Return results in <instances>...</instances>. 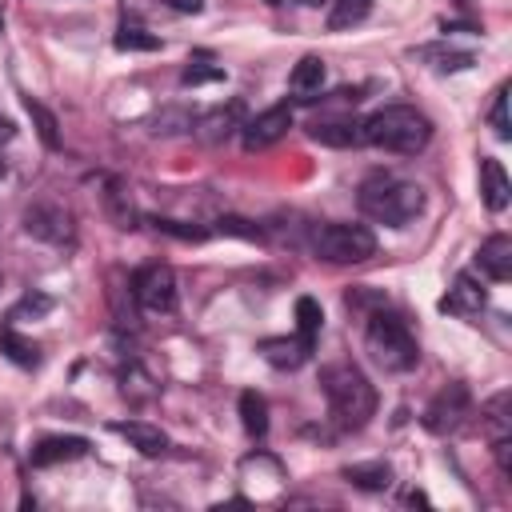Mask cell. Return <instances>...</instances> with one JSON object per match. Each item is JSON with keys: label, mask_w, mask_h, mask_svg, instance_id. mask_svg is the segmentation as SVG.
Masks as SVG:
<instances>
[{"label": "cell", "mask_w": 512, "mask_h": 512, "mask_svg": "<svg viewBox=\"0 0 512 512\" xmlns=\"http://www.w3.org/2000/svg\"><path fill=\"white\" fill-rule=\"evenodd\" d=\"M360 140L372 148H384V152L416 156L432 140V120L412 104H384L360 120Z\"/></svg>", "instance_id": "1"}, {"label": "cell", "mask_w": 512, "mask_h": 512, "mask_svg": "<svg viewBox=\"0 0 512 512\" xmlns=\"http://www.w3.org/2000/svg\"><path fill=\"white\" fill-rule=\"evenodd\" d=\"M320 392L328 400V416L348 432L364 428L376 412V388L356 364H328L320 372Z\"/></svg>", "instance_id": "2"}, {"label": "cell", "mask_w": 512, "mask_h": 512, "mask_svg": "<svg viewBox=\"0 0 512 512\" xmlns=\"http://www.w3.org/2000/svg\"><path fill=\"white\" fill-rule=\"evenodd\" d=\"M356 204L372 224L404 228L408 220H416L424 212V188L412 180H400V176H368L360 184Z\"/></svg>", "instance_id": "3"}, {"label": "cell", "mask_w": 512, "mask_h": 512, "mask_svg": "<svg viewBox=\"0 0 512 512\" xmlns=\"http://www.w3.org/2000/svg\"><path fill=\"white\" fill-rule=\"evenodd\" d=\"M364 348H368V356H372L384 372H408V368H416V360H420V344H416L408 320H404L400 312H388V304H380V308L368 312Z\"/></svg>", "instance_id": "4"}, {"label": "cell", "mask_w": 512, "mask_h": 512, "mask_svg": "<svg viewBox=\"0 0 512 512\" xmlns=\"http://www.w3.org/2000/svg\"><path fill=\"white\" fill-rule=\"evenodd\" d=\"M312 252L328 264H364L376 256V236L364 224L332 220V224H320L312 232Z\"/></svg>", "instance_id": "5"}, {"label": "cell", "mask_w": 512, "mask_h": 512, "mask_svg": "<svg viewBox=\"0 0 512 512\" xmlns=\"http://www.w3.org/2000/svg\"><path fill=\"white\" fill-rule=\"evenodd\" d=\"M132 296L144 312L152 316H168L176 308V272L168 264H144L132 276Z\"/></svg>", "instance_id": "6"}, {"label": "cell", "mask_w": 512, "mask_h": 512, "mask_svg": "<svg viewBox=\"0 0 512 512\" xmlns=\"http://www.w3.org/2000/svg\"><path fill=\"white\" fill-rule=\"evenodd\" d=\"M468 408H472L468 388H464V384H444V388L428 400V408H424L420 424H424L432 436H448V432H456V428L464 424Z\"/></svg>", "instance_id": "7"}, {"label": "cell", "mask_w": 512, "mask_h": 512, "mask_svg": "<svg viewBox=\"0 0 512 512\" xmlns=\"http://www.w3.org/2000/svg\"><path fill=\"white\" fill-rule=\"evenodd\" d=\"M288 128H292V108L288 104H272L260 116L240 124V140H244L248 152H260V148H272Z\"/></svg>", "instance_id": "8"}, {"label": "cell", "mask_w": 512, "mask_h": 512, "mask_svg": "<svg viewBox=\"0 0 512 512\" xmlns=\"http://www.w3.org/2000/svg\"><path fill=\"white\" fill-rule=\"evenodd\" d=\"M484 304H488V292L472 280V276H456L452 280V288L440 296V312H448V316H460V320H476L480 312H484Z\"/></svg>", "instance_id": "9"}, {"label": "cell", "mask_w": 512, "mask_h": 512, "mask_svg": "<svg viewBox=\"0 0 512 512\" xmlns=\"http://www.w3.org/2000/svg\"><path fill=\"white\" fill-rule=\"evenodd\" d=\"M24 228H28L32 236L48 240V244H64V240L72 236V220H68V212L56 208V204H32V208L24 212Z\"/></svg>", "instance_id": "10"}, {"label": "cell", "mask_w": 512, "mask_h": 512, "mask_svg": "<svg viewBox=\"0 0 512 512\" xmlns=\"http://www.w3.org/2000/svg\"><path fill=\"white\" fill-rule=\"evenodd\" d=\"M480 196L488 204V212H504L508 200H512V184H508V172L496 156H480Z\"/></svg>", "instance_id": "11"}, {"label": "cell", "mask_w": 512, "mask_h": 512, "mask_svg": "<svg viewBox=\"0 0 512 512\" xmlns=\"http://www.w3.org/2000/svg\"><path fill=\"white\" fill-rule=\"evenodd\" d=\"M476 264H480V272H484L488 280L504 284V280L512 276V236H504V232L488 236V240L480 244V252H476Z\"/></svg>", "instance_id": "12"}, {"label": "cell", "mask_w": 512, "mask_h": 512, "mask_svg": "<svg viewBox=\"0 0 512 512\" xmlns=\"http://www.w3.org/2000/svg\"><path fill=\"white\" fill-rule=\"evenodd\" d=\"M312 348L316 344H308L304 336H268V340H260V356L272 368H300L312 356Z\"/></svg>", "instance_id": "13"}, {"label": "cell", "mask_w": 512, "mask_h": 512, "mask_svg": "<svg viewBox=\"0 0 512 512\" xmlns=\"http://www.w3.org/2000/svg\"><path fill=\"white\" fill-rule=\"evenodd\" d=\"M80 456H88V440L84 436H44L32 448V464L36 468H48V464H60V460H80Z\"/></svg>", "instance_id": "14"}, {"label": "cell", "mask_w": 512, "mask_h": 512, "mask_svg": "<svg viewBox=\"0 0 512 512\" xmlns=\"http://www.w3.org/2000/svg\"><path fill=\"white\" fill-rule=\"evenodd\" d=\"M112 432L124 436V440H128L136 452H144V456H160V452H168V436H164L156 424H144V420H116Z\"/></svg>", "instance_id": "15"}, {"label": "cell", "mask_w": 512, "mask_h": 512, "mask_svg": "<svg viewBox=\"0 0 512 512\" xmlns=\"http://www.w3.org/2000/svg\"><path fill=\"white\" fill-rule=\"evenodd\" d=\"M312 140L328 144V148H360V120H316L308 128Z\"/></svg>", "instance_id": "16"}, {"label": "cell", "mask_w": 512, "mask_h": 512, "mask_svg": "<svg viewBox=\"0 0 512 512\" xmlns=\"http://www.w3.org/2000/svg\"><path fill=\"white\" fill-rule=\"evenodd\" d=\"M288 88H292L300 100H312V96L324 88V60H320V56H300L296 68L288 72Z\"/></svg>", "instance_id": "17"}, {"label": "cell", "mask_w": 512, "mask_h": 512, "mask_svg": "<svg viewBox=\"0 0 512 512\" xmlns=\"http://www.w3.org/2000/svg\"><path fill=\"white\" fill-rule=\"evenodd\" d=\"M240 112H244V104H240V100H232L228 108H212L208 116H200V120H196V136H200V140H224V136L240 124Z\"/></svg>", "instance_id": "18"}, {"label": "cell", "mask_w": 512, "mask_h": 512, "mask_svg": "<svg viewBox=\"0 0 512 512\" xmlns=\"http://www.w3.org/2000/svg\"><path fill=\"white\" fill-rule=\"evenodd\" d=\"M340 476H344L348 484L364 488V492H384V488H392V468H388L384 460H372V464H348Z\"/></svg>", "instance_id": "19"}, {"label": "cell", "mask_w": 512, "mask_h": 512, "mask_svg": "<svg viewBox=\"0 0 512 512\" xmlns=\"http://www.w3.org/2000/svg\"><path fill=\"white\" fill-rule=\"evenodd\" d=\"M412 56H416V60H424V64H432L436 72H464V68H472V52H460V48L428 44V48H416Z\"/></svg>", "instance_id": "20"}, {"label": "cell", "mask_w": 512, "mask_h": 512, "mask_svg": "<svg viewBox=\"0 0 512 512\" xmlns=\"http://www.w3.org/2000/svg\"><path fill=\"white\" fill-rule=\"evenodd\" d=\"M240 424H244V432L252 440H260L268 432V400L260 392H252V388L240 392Z\"/></svg>", "instance_id": "21"}, {"label": "cell", "mask_w": 512, "mask_h": 512, "mask_svg": "<svg viewBox=\"0 0 512 512\" xmlns=\"http://www.w3.org/2000/svg\"><path fill=\"white\" fill-rule=\"evenodd\" d=\"M0 352H4L8 360L24 364V368H32V364L40 360V348H36L32 340L16 336V324H12V320H4V328H0Z\"/></svg>", "instance_id": "22"}, {"label": "cell", "mask_w": 512, "mask_h": 512, "mask_svg": "<svg viewBox=\"0 0 512 512\" xmlns=\"http://www.w3.org/2000/svg\"><path fill=\"white\" fill-rule=\"evenodd\" d=\"M104 208L112 216L116 228H136V208H132V196L124 192L120 180H108V192H104Z\"/></svg>", "instance_id": "23"}, {"label": "cell", "mask_w": 512, "mask_h": 512, "mask_svg": "<svg viewBox=\"0 0 512 512\" xmlns=\"http://www.w3.org/2000/svg\"><path fill=\"white\" fill-rule=\"evenodd\" d=\"M368 12H372V0H332V8H328V28H332V32H344V28L360 24Z\"/></svg>", "instance_id": "24"}, {"label": "cell", "mask_w": 512, "mask_h": 512, "mask_svg": "<svg viewBox=\"0 0 512 512\" xmlns=\"http://www.w3.org/2000/svg\"><path fill=\"white\" fill-rule=\"evenodd\" d=\"M320 324H324V312H320V304H316L312 296H300V300H296V336H304L308 344H316V336H320Z\"/></svg>", "instance_id": "25"}, {"label": "cell", "mask_w": 512, "mask_h": 512, "mask_svg": "<svg viewBox=\"0 0 512 512\" xmlns=\"http://www.w3.org/2000/svg\"><path fill=\"white\" fill-rule=\"evenodd\" d=\"M116 48H120V52H156V48H160V36H152V32H144V28H136V24H120Z\"/></svg>", "instance_id": "26"}, {"label": "cell", "mask_w": 512, "mask_h": 512, "mask_svg": "<svg viewBox=\"0 0 512 512\" xmlns=\"http://www.w3.org/2000/svg\"><path fill=\"white\" fill-rule=\"evenodd\" d=\"M504 412H508V392H496V396L480 408V416H484L488 428H492V440H496V436H508V416H504Z\"/></svg>", "instance_id": "27"}, {"label": "cell", "mask_w": 512, "mask_h": 512, "mask_svg": "<svg viewBox=\"0 0 512 512\" xmlns=\"http://www.w3.org/2000/svg\"><path fill=\"white\" fill-rule=\"evenodd\" d=\"M492 132L500 140H512V128H508V84L496 88V100H492Z\"/></svg>", "instance_id": "28"}, {"label": "cell", "mask_w": 512, "mask_h": 512, "mask_svg": "<svg viewBox=\"0 0 512 512\" xmlns=\"http://www.w3.org/2000/svg\"><path fill=\"white\" fill-rule=\"evenodd\" d=\"M28 112H32V120H36V128H40V136H44V144H48V148H56V144H60V136H56V116H52L44 104H36V100H28Z\"/></svg>", "instance_id": "29"}, {"label": "cell", "mask_w": 512, "mask_h": 512, "mask_svg": "<svg viewBox=\"0 0 512 512\" xmlns=\"http://www.w3.org/2000/svg\"><path fill=\"white\" fill-rule=\"evenodd\" d=\"M220 76H224V68H208L204 60H188V68H184L180 84L188 88V84H204V80H220Z\"/></svg>", "instance_id": "30"}, {"label": "cell", "mask_w": 512, "mask_h": 512, "mask_svg": "<svg viewBox=\"0 0 512 512\" xmlns=\"http://www.w3.org/2000/svg\"><path fill=\"white\" fill-rule=\"evenodd\" d=\"M48 308H52V300H48V296H24V300H20V304H16L12 312H8V320H20L24 312L40 316V312H48Z\"/></svg>", "instance_id": "31"}, {"label": "cell", "mask_w": 512, "mask_h": 512, "mask_svg": "<svg viewBox=\"0 0 512 512\" xmlns=\"http://www.w3.org/2000/svg\"><path fill=\"white\" fill-rule=\"evenodd\" d=\"M348 304L352 308H380V304H388V296L372 292V288H356V292H348Z\"/></svg>", "instance_id": "32"}, {"label": "cell", "mask_w": 512, "mask_h": 512, "mask_svg": "<svg viewBox=\"0 0 512 512\" xmlns=\"http://www.w3.org/2000/svg\"><path fill=\"white\" fill-rule=\"evenodd\" d=\"M220 232H236V236H248V240H256L260 236V228H248V220H220Z\"/></svg>", "instance_id": "33"}, {"label": "cell", "mask_w": 512, "mask_h": 512, "mask_svg": "<svg viewBox=\"0 0 512 512\" xmlns=\"http://www.w3.org/2000/svg\"><path fill=\"white\" fill-rule=\"evenodd\" d=\"M168 4H172L176 12H196V8H200V0H168Z\"/></svg>", "instance_id": "34"}, {"label": "cell", "mask_w": 512, "mask_h": 512, "mask_svg": "<svg viewBox=\"0 0 512 512\" xmlns=\"http://www.w3.org/2000/svg\"><path fill=\"white\" fill-rule=\"evenodd\" d=\"M264 4H284V0H264Z\"/></svg>", "instance_id": "35"}, {"label": "cell", "mask_w": 512, "mask_h": 512, "mask_svg": "<svg viewBox=\"0 0 512 512\" xmlns=\"http://www.w3.org/2000/svg\"><path fill=\"white\" fill-rule=\"evenodd\" d=\"M300 4H320V0H300Z\"/></svg>", "instance_id": "36"}, {"label": "cell", "mask_w": 512, "mask_h": 512, "mask_svg": "<svg viewBox=\"0 0 512 512\" xmlns=\"http://www.w3.org/2000/svg\"><path fill=\"white\" fill-rule=\"evenodd\" d=\"M0 176H4V160H0Z\"/></svg>", "instance_id": "37"}]
</instances>
